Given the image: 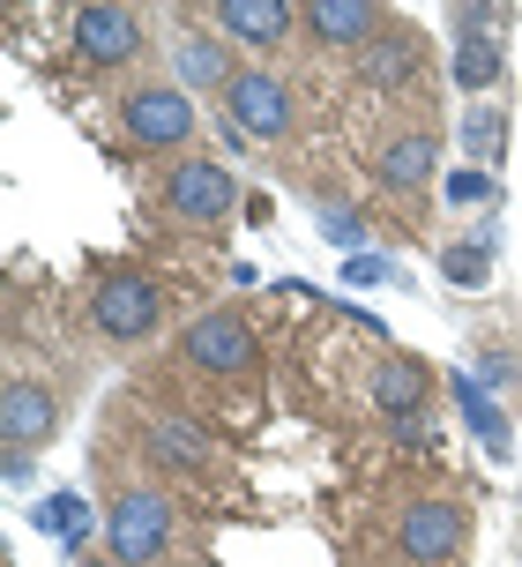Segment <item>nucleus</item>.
Segmentation results:
<instances>
[{"mask_svg": "<svg viewBox=\"0 0 522 567\" xmlns=\"http://www.w3.org/2000/svg\"><path fill=\"white\" fill-rule=\"evenodd\" d=\"M165 313H173L165 284L149 277V269H135V261H119V269H105V277L90 284V337L113 343V351H143L165 329Z\"/></svg>", "mask_w": 522, "mask_h": 567, "instance_id": "1", "label": "nucleus"}, {"mask_svg": "<svg viewBox=\"0 0 522 567\" xmlns=\"http://www.w3.org/2000/svg\"><path fill=\"white\" fill-rule=\"evenodd\" d=\"M179 367L195 381H217V389H247L261 373V337L239 307H209L179 329Z\"/></svg>", "mask_w": 522, "mask_h": 567, "instance_id": "2", "label": "nucleus"}, {"mask_svg": "<svg viewBox=\"0 0 522 567\" xmlns=\"http://www.w3.org/2000/svg\"><path fill=\"white\" fill-rule=\"evenodd\" d=\"M179 545V501L165 485H119L105 508V560L119 567H157Z\"/></svg>", "mask_w": 522, "mask_h": 567, "instance_id": "3", "label": "nucleus"}, {"mask_svg": "<svg viewBox=\"0 0 522 567\" xmlns=\"http://www.w3.org/2000/svg\"><path fill=\"white\" fill-rule=\"evenodd\" d=\"M119 135L149 157H187V142L202 135V113L179 83H135L119 97Z\"/></svg>", "mask_w": 522, "mask_h": 567, "instance_id": "4", "label": "nucleus"}, {"mask_svg": "<svg viewBox=\"0 0 522 567\" xmlns=\"http://www.w3.org/2000/svg\"><path fill=\"white\" fill-rule=\"evenodd\" d=\"M396 553H404L410 567H456L470 545V508L456 501V493H418V501H404V515H396Z\"/></svg>", "mask_w": 522, "mask_h": 567, "instance_id": "5", "label": "nucleus"}, {"mask_svg": "<svg viewBox=\"0 0 522 567\" xmlns=\"http://www.w3.org/2000/svg\"><path fill=\"white\" fill-rule=\"evenodd\" d=\"M67 30H75V60L97 68V75H119V68H135L149 53V23H143V8H127V0H83L67 16Z\"/></svg>", "mask_w": 522, "mask_h": 567, "instance_id": "6", "label": "nucleus"}, {"mask_svg": "<svg viewBox=\"0 0 522 567\" xmlns=\"http://www.w3.org/2000/svg\"><path fill=\"white\" fill-rule=\"evenodd\" d=\"M157 202L173 209L179 225H225L239 209V179H232V165H217V157H173L165 165V179H157Z\"/></svg>", "mask_w": 522, "mask_h": 567, "instance_id": "7", "label": "nucleus"}, {"mask_svg": "<svg viewBox=\"0 0 522 567\" xmlns=\"http://www.w3.org/2000/svg\"><path fill=\"white\" fill-rule=\"evenodd\" d=\"M225 127H239L247 142H284L299 127V97L276 68H239L232 83H225Z\"/></svg>", "mask_w": 522, "mask_h": 567, "instance_id": "8", "label": "nucleus"}, {"mask_svg": "<svg viewBox=\"0 0 522 567\" xmlns=\"http://www.w3.org/2000/svg\"><path fill=\"white\" fill-rule=\"evenodd\" d=\"M440 172V127H426V120H410V127H388L374 150V179L388 187V195H426Z\"/></svg>", "mask_w": 522, "mask_h": 567, "instance_id": "9", "label": "nucleus"}, {"mask_svg": "<svg viewBox=\"0 0 522 567\" xmlns=\"http://www.w3.org/2000/svg\"><path fill=\"white\" fill-rule=\"evenodd\" d=\"M396 23L380 0H299V30L314 38V45H328V53H366L380 30Z\"/></svg>", "mask_w": 522, "mask_h": 567, "instance_id": "10", "label": "nucleus"}, {"mask_svg": "<svg viewBox=\"0 0 522 567\" xmlns=\"http://www.w3.org/2000/svg\"><path fill=\"white\" fill-rule=\"evenodd\" d=\"M366 396H374V411L396 425V433H410V425L426 419V403H434V367H426V359H410V351H380Z\"/></svg>", "mask_w": 522, "mask_h": 567, "instance_id": "11", "label": "nucleus"}, {"mask_svg": "<svg viewBox=\"0 0 522 567\" xmlns=\"http://www.w3.org/2000/svg\"><path fill=\"white\" fill-rule=\"evenodd\" d=\"M53 433H60V389H45L38 373H8V389H0V441L38 455Z\"/></svg>", "mask_w": 522, "mask_h": 567, "instance_id": "12", "label": "nucleus"}, {"mask_svg": "<svg viewBox=\"0 0 522 567\" xmlns=\"http://www.w3.org/2000/svg\"><path fill=\"white\" fill-rule=\"evenodd\" d=\"M135 441H143V455L157 471H173V478H202L209 463H217V441H209L187 411H149Z\"/></svg>", "mask_w": 522, "mask_h": 567, "instance_id": "13", "label": "nucleus"}, {"mask_svg": "<svg viewBox=\"0 0 522 567\" xmlns=\"http://www.w3.org/2000/svg\"><path fill=\"white\" fill-rule=\"evenodd\" d=\"M418 68H426V38H418L410 23H388L374 45H366V53L351 60V75H358L366 90H380V97L410 90V83H418Z\"/></svg>", "mask_w": 522, "mask_h": 567, "instance_id": "14", "label": "nucleus"}, {"mask_svg": "<svg viewBox=\"0 0 522 567\" xmlns=\"http://www.w3.org/2000/svg\"><path fill=\"white\" fill-rule=\"evenodd\" d=\"M209 23H217L225 45L276 53V45L291 38V23H299V8H291V0H217V8H209Z\"/></svg>", "mask_w": 522, "mask_h": 567, "instance_id": "15", "label": "nucleus"}, {"mask_svg": "<svg viewBox=\"0 0 522 567\" xmlns=\"http://www.w3.org/2000/svg\"><path fill=\"white\" fill-rule=\"evenodd\" d=\"M165 60H173V83L187 90V97H202V90H225V83L239 75V68H232V45H225L217 30H195V23H179V30H173Z\"/></svg>", "mask_w": 522, "mask_h": 567, "instance_id": "16", "label": "nucleus"}, {"mask_svg": "<svg viewBox=\"0 0 522 567\" xmlns=\"http://www.w3.org/2000/svg\"><path fill=\"white\" fill-rule=\"evenodd\" d=\"M448 389H456V411H463L470 441L486 449V463H515V419H508V411H500V403L486 396V389H478L470 373H456Z\"/></svg>", "mask_w": 522, "mask_h": 567, "instance_id": "17", "label": "nucleus"}, {"mask_svg": "<svg viewBox=\"0 0 522 567\" xmlns=\"http://www.w3.org/2000/svg\"><path fill=\"white\" fill-rule=\"evenodd\" d=\"M508 105L500 97H478V105H463V120H456V142H463V165H478V172H493L500 179V165H508Z\"/></svg>", "mask_w": 522, "mask_h": 567, "instance_id": "18", "label": "nucleus"}, {"mask_svg": "<svg viewBox=\"0 0 522 567\" xmlns=\"http://www.w3.org/2000/svg\"><path fill=\"white\" fill-rule=\"evenodd\" d=\"M448 83L463 90V105L493 97V90L508 83V38H456V53H448Z\"/></svg>", "mask_w": 522, "mask_h": 567, "instance_id": "19", "label": "nucleus"}, {"mask_svg": "<svg viewBox=\"0 0 522 567\" xmlns=\"http://www.w3.org/2000/svg\"><path fill=\"white\" fill-rule=\"evenodd\" d=\"M30 530L60 538L67 567L90 560V501H83V493H38V501H30Z\"/></svg>", "mask_w": 522, "mask_h": 567, "instance_id": "20", "label": "nucleus"}, {"mask_svg": "<svg viewBox=\"0 0 522 567\" xmlns=\"http://www.w3.org/2000/svg\"><path fill=\"white\" fill-rule=\"evenodd\" d=\"M306 209H314V231L336 247V255H366V231H374V225H366V209H358L351 195L314 187V195H306Z\"/></svg>", "mask_w": 522, "mask_h": 567, "instance_id": "21", "label": "nucleus"}, {"mask_svg": "<svg viewBox=\"0 0 522 567\" xmlns=\"http://www.w3.org/2000/svg\"><path fill=\"white\" fill-rule=\"evenodd\" d=\"M440 277L456 284V291H486L493 284V247L486 239H448L440 247Z\"/></svg>", "mask_w": 522, "mask_h": 567, "instance_id": "22", "label": "nucleus"}, {"mask_svg": "<svg viewBox=\"0 0 522 567\" xmlns=\"http://www.w3.org/2000/svg\"><path fill=\"white\" fill-rule=\"evenodd\" d=\"M515 16L522 8H508V0H456V8H448V30H456V38H508Z\"/></svg>", "mask_w": 522, "mask_h": 567, "instance_id": "23", "label": "nucleus"}, {"mask_svg": "<svg viewBox=\"0 0 522 567\" xmlns=\"http://www.w3.org/2000/svg\"><path fill=\"white\" fill-rule=\"evenodd\" d=\"M336 277H344V291H380V284H410V269L396 255L366 247V255H344V261H336Z\"/></svg>", "mask_w": 522, "mask_h": 567, "instance_id": "24", "label": "nucleus"}, {"mask_svg": "<svg viewBox=\"0 0 522 567\" xmlns=\"http://www.w3.org/2000/svg\"><path fill=\"white\" fill-rule=\"evenodd\" d=\"M440 202H448V209H500V179L493 172H478V165H456L448 172V179H440Z\"/></svg>", "mask_w": 522, "mask_h": 567, "instance_id": "25", "label": "nucleus"}, {"mask_svg": "<svg viewBox=\"0 0 522 567\" xmlns=\"http://www.w3.org/2000/svg\"><path fill=\"white\" fill-rule=\"evenodd\" d=\"M463 373L486 389V396H500V389H522V359H515V351H478Z\"/></svg>", "mask_w": 522, "mask_h": 567, "instance_id": "26", "label": "nucleus"}, {"mask_svg": "<svg viewBox=\"0 0 522 567\" xmlns=\"http://www.w3.org/2000/svg\"><path fill=\"white\" fill-rule=\"evenodd\" d=\"M0 478H8L15 493H23V485L38 478V455H30V449H8V455H0Z\"/></svg>", "mask_w": 522, "mask_h": 567, "instance_id": "27", "label": "nucleus"}, {"mask_svg": "<svg viewBox=\"0 0 522 567\" xmlns=\"http://www.w3.org/2000/svg\"><path fill=\"white\" fill-rule=\"evenodd\" d=\"M75 567H119V560H105V553H90V560H75Z\"/></svg>", "mask_w": 522, "mask_h": 567, "instance_id": "28", "label": "nucleus"}]
</instances>
